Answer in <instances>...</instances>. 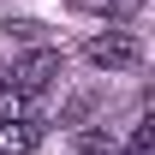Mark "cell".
I'll return each instance as SVG.
<instances>
[{"instance_id":"6da1fadb","label":"cell","mask_w":155,"mask_h":155,"mask_svg":"<svg viewBox=\"0 0 155 155\" xmlns=\"http://www.w3.org/2000/svg\"><path fill=\"white\" fill-rule=\"evenodd\" d=\"M84 60L101 66V72H137V66H143V42H137L131 30H107V36L84 42Z\"/></svg>"},{"instance_id":"7a4b0ae2","label":"cell","mask_w":155,"mask_h":155,"mask_svg":"<svg viewBox=\"0 0 155 155\" xmlns=\"http://www.w3.org/2000/svg\"><path fill=\"white\" fill-rule=\"evenodd\" d=\"M54 78H60V54H54V48H36V54L12 60V72H6V84H12L18 96H42V90H48Z\"/></svg>"},{"instance_id":"3957f363","label":"cell","mask_w":155,"mask_h":155,"mask_svg":"<svg viewBox=\"0 0 155 155\" xmlns=\"http://www.w3.org/2000/svg\"><path fill=\"white\" fill-rule=\"evenodd\" d=\"M42 143V119H12V125H0V155H24V149H36Z\"/></svg>"},{"instance_id":"277c9868","label":"cell","mask_w":155,"mask_h":155,"mask_svg":"<svg viewBox=\"0 0 155 155\" xmlns=\"http://www.w3.org/2000/svg\"><path fill=\"white\" fill-rule=\"evenodd\" d=\"M72 155H114V137H107V125H84L72 143Z\"/></svg>"},{"instance_id":"5b68a950","label":"cell","mask_w":155,"mask_h":155,"mask_svg":"<svg viewBox=\"0 0 155 155\" xmlns=\"http://www.w3.org/2000/svg\"><path fill=\"white\" fill-rule=\"evenodd\" d=\"M12 119H30V96H18L12 84H0V125H12Z\"/></svg>"},{"instance_id":"8992f818","label":"cell","mask_w":155,"mask_h":155,"mask_svg":"<svg viewBox=\"0 0 155 155\" xmlns=\"http://www.w3.org/2000/svg\"><path fill=\"white\" fill-rule=\"evenodd\" d=\"M84 6H96V12H107V18H131V12H143V0H84Z\"/></svg>"},{"instance_id":"52a82bcc","label":"cell","mask_w":155,"mask_h":155,"mask_svg":"<svg viewBox=\"0 0 155 155\" xmlns=\"http://www.w3.org/2000/svg\"><path fill=\"white\" fill-rule=\"evenodd\" d=\"M149 143H155V125H149V119H137V125H131V143H125V155H149Z\"/></svg>"}]
</instances>
